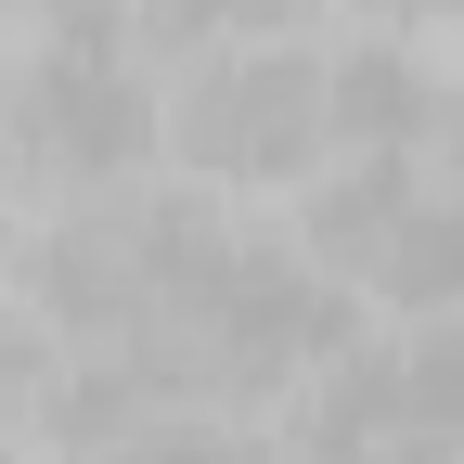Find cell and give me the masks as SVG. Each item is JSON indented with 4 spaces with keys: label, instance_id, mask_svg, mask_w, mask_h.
<instances>
[{
    "label": "cell",
    "instance_id": "cell-1",
    "mask_svg": "<svg viewBox=\"0 0 464 464\" xmlns=\"http://www.w3.org/2000/svg\"><path fill=\"white\" fill-rule=\"evenodd\" d=\"M168 142V103L142 91V65L116 52L103 26H65L39 65L0 91V155L26 181H65V194H103Z\"/></svg>",
    "mask_w": 464,
    "mask_h": 464
},
{
    "label": "cell",
    "instance_id": "cell-2",
    "mask_svg": "<svg viewBox=\"0 0 464 464\" xmlns=\"http://www.w3.org/2000/svg\"><path fill=\"white\" fill-rule=\"evenodd\" d=\"M168 142H181L194 181L219 194H271V181H310V155L335 142V65H310V52H207V65L181 78V103H168Z\"/></svg>",
    "mask_w": 464,
    "mask_h": 464
},
{
    "label": "cell",
    "instance_id": "cell-3",
    "mask_svg": "<svg viewBox=\"0 0 464 464\" xmlns=\"http://www.w3.org/2000/svg\"><path fill=\"white\" fill-rule=\"evenodd\" d=\"M426 130H439V78H426L400 39H362V52L335 65V142H348V155H413Z\"/></svg>",
    "mask_w": 464,
    "mask_h": 464
},
{
    "label": "cell",
    "instance_id": "cell-4",
    "mask_svg": "<svg viewBox=\"0 0 464 464\" xmlns=\"http://www.w3.org/2000/svg\"><path fill=\"white\" fill-rule=\"evenodd\" d=\"M310 464H400V348H348L310 387Z\"/></svg>",
    "mask_w": 464,
    "mask_h": 464
},
{
    "label": "cell",
    "instance_id": "cell-5",
    "mask_svg": "<svg viewBox=\"0 0 464 464\" xmlns=\"http://www.w3.org/2000/svg\"><path fill=\"white\" fill-rule=\"evenodd\" d=\"M400 219H413V168H400V155H362L348 181L310 194V232H297V246H310L323 271H374Z\"/></svg>",
    "mask_w": 464,
    "mask_h": 464
},
{
    "label": "cell",
    "instance_id": "cell-6",
    "mask_svg": "<svg viewBox=\"0 0 464 464\" xmlns=\"http://www.w3.org/2000/svg\"><path fill=\"white\" fill-rule=\"evenodd\" d=\"M374 284H387L400 310H464V181L451 194H413V219L387 232Z\"/></svg>",
    "mask_w": 464,
    "mask_h": 464
},
{
    "label": "cell",
    "instance_id": "cell-7",
    "mask_svg": "<svg viewBox=\"0 0 464 464\" xmlns=\"http://www.w3.org/2000/svg\"><path fill=\"white\" fill-rule=\"evenodd\" d=\"M155 464H284V451H246V439H207V426H181Z\"/></svg>",
    "mask_w": 464,
    "mask_h": 464
},
{
    "label": "cell",
    "instance_id": "cell-8",
    "mask_svg": "<svg viewBox=\"0 0 464 464\" xmlns=\"http://www.w3.org/2000/svg\"><path fill=\"white\" fill-rule=\"evenodd\" d=\"M297 14H323V0H232V26H297Z\"/></svg>",
    "mask_w": 464,
    "mask_h": 464
},
{
    "label": "cell",
    "instance_id": "cell-9",
    "mask_svg": "<svg viewBox=\"0 0 464 464\" xmlns=\"http://www.w3.org/2000/svg\"><path fill=\"white\" fill-rule=\"evenodd\" d=\"M426 14H464V0H426Z\"/></svg>",
    "mask_w": 464,
    "mask_h": 464
}]
</instances>
